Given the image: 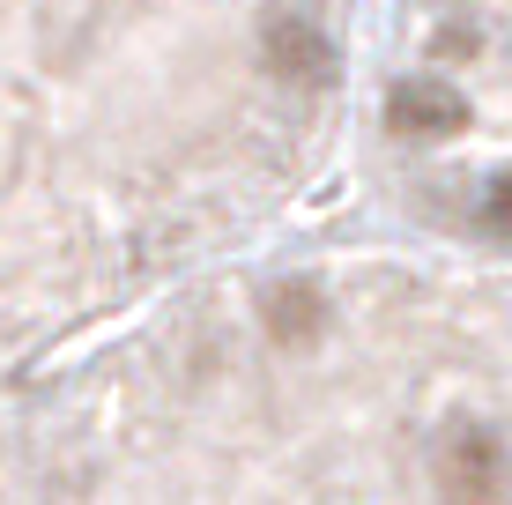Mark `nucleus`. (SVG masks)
I'll use <instances>...</instances> for the list:
<instances>
[{
  "mask_svg": "<svg viewBox=\"0 0 512 505\" xmlns=\"http://www.w3.org/2000/svg\"><path fill=\"white\" fill-rule=\"evenodd\" d=\"M260 60H268L275 82H312V90L334 75V45L305 23V15H275L268 38H260Z\"/></svg>",
  "mask_w": 512,
  "mask_h": 505,
  "instance_id": "obj_3",
  "label": "nucleus"
},
{
  "mask_svg": "<svg viewBox=\"0 0 512 505\" xmlns=\"http://www.w3.org/2000/svg\"><path fill=\"white\" fill-rule=\"evenodd\" d=\"M386 127L409 134V142H446V134L468 127V97L446 90V82H401L386 97Z\"/></svg>",
  "mask_w": 512,
  "mask_h": 505,
  "instance_id": "obj_1",
  "label": "nucleus"
},
{
  "mask_svg": "<svg viewBox=\"0 0 512 505\" xmlns=\"http://www.w3.org/2000/svg\"><path fill=\"white\" fill-rule=\"evenodd\" d=\"M260 327H268L275 342H312L327 327V298L305 283V275H290V283H275L268 298H260Z\"/></svg>",
  "mask_w": 512,
  "mask_h": 505,
  "instance_id": "obj_4",
  "label": "nucleus"
},
{
  "mask_svg": "<svg viewBox=\"0 0 512 505\" xmlns=\"http://www.w3.org/2000/svg\"><path fill=\"white\" fill-rule=\"evenodd\" d=\"M483 223L498 238H512V171H498V179L483 186Z\"/></svg>",
  "mask_w": 512,
  "mask_h": 505,
  "instance_id": "obj_5",
  "label": "nucleus"
},
{
  "mask_svg": "<svg viewBox=\"0 0 512 505\" xmlns=\"http://www.w3.org/2000/svg\"><path fill=\"white\" fill-rule=\"evenodd\" d=\"M505 483V454L490 431H461V439L438 454V491H446L453 505H490Z\"/></svg>",
  "mask_w": 512,
  "mask_h": 505,
  "instance_id": "obj_2",
  "label": "nucleus"
}]
</instances>
